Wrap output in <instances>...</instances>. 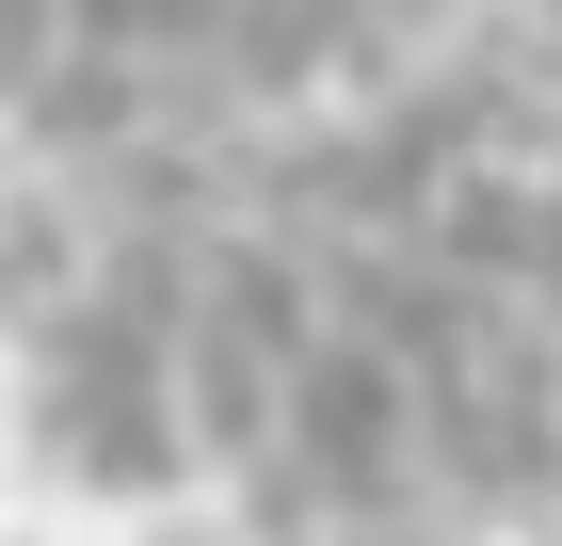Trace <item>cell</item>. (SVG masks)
<instances>
[{
    "instance_id": "6da1fadb",
    "label": "cell",
    "mask_w": 562,
    "mask_h": 546,
    "mask_svg": "<svg viewBox=\"0 0 562 546\" xmlns=\"http://www.w3.org/2000/svg\"><path fill=\"white\" fill-rule=\"evenodd\" d=\"M16 450L65 466L81 499H130L161 514L193 482V419H177V386H65V370H16Z\"/></svg>"
},
{
    "instance_id": "7a4b0ae2",
    "label": "cell",
    "mask_w": 562,
    "mask_h": 546,
    "mask_svg": "<svg viewBox=\"0 0 562 546\" xmlns=\"http://www.w3.org/2000/svg\"><path fill=\"white\" fill-rule=\"evenodd\" d=\"M338 546H482V514H450V499H386V514H353Z\"/></svg>"
},
{
    "instance_id": "3957f363",
    "label": "cell",
    "mask_w": 562,
    "mask_h": 546,
    "mask_svg": "<svg viewBox=\"0 0 562 546\" xmlns=\"http://www.w3.org/2000/svg\"><path fill=\"white\" fill-rule=\"evenodd\" d=\"M145 546H258V531H241V514H177V499H161V514H145Z\"/></svg>"
},
{
    "instance_id": "277c9868",
    "label": "cell",
    "mask_w": 562,
    "mask_h": 546,
    "mask_svg": "<svg viewBox=\"0 0 562 546\" xmlns=\"http://www.w3.org/2000/svg\"><path fill=\"white\" fill-rule=\"evenodd\" d=\"M530 546H562V514H547V531H530Z\"/></svg>"
}]
</instances>
